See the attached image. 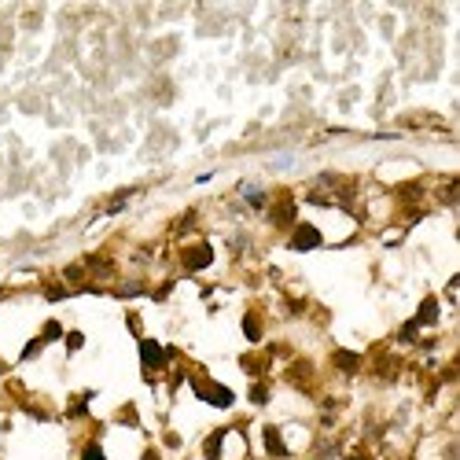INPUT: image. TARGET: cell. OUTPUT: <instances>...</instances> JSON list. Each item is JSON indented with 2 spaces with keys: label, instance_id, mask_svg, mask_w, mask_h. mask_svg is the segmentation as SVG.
I'll use <instances>...</instances> for the list:
<instances>
[{
  "label": "cell",
  "instance_id": "6da1fadb",
  "mask_svg": "<svg viewBox=\"0 0 460 460\" xmlns=\"http://www.w3.org/2000/svg\"><path fill=\"white\" fill-rule=\"evenodd\" d=\"M317 229H298V236H295V247H317Z\"/></svg>",
  "mask_w": 460,
  "mask_h": 460
},
{
  "label": "cell",
  "instance_id": "7a4b0ae2",
  "mask_svg": "<svg viewBox=\"0 0 460 460\" xmlns=\"http://www.w3.org/2000/svg\"><path fill=\"white\" fill-rule=\"evenodd\" d=\"M144 361L147 364H158V361H162V350H158L155 343H144Z\"/></svg>",
  "mask_w": 460,
  "mask_h": 460
},
{
  "label": "cell",
  "instance_id": "3957f363",
  "mask_svg": "<svg viewBox=\"0 0 460 460\" xmlns=\"http://www.w3.org/2000/svg\"><path fill=\"white\" fill-rule=\"evenodd\" d=\"M85 460H103V457L96 453V449H89V457H85Z\"/></svg>",
  "mask_w": 460,
  "mask_h": 460
}]
</instances>
